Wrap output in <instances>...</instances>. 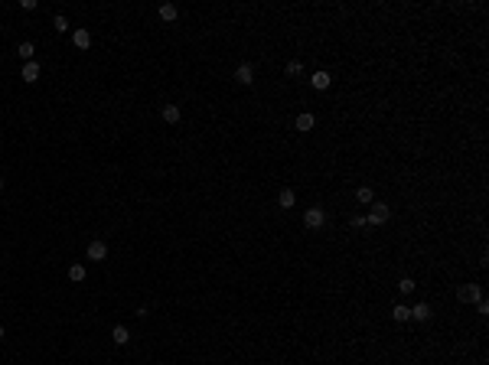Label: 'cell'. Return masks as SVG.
<instances>
[{
  "label": "cell",
  "instance_id": "484cf974",
  "mask_svg": "<svg viewBox=\"0 0 489 365\" xmlns=\"http://www.w3.org/2000/svg\"><path fill=\"white\" fill-rule=\"evenodd\" d=\"M0 33H4V26H0Z\"/></svg>",
  "mask_w": 489,
  "mask_h": 365
},
{
  "label": "cell",
  "instance_id": "7402d4cb",
  "mask_svg": "<svg viewBox=\"0 0 489 365\" xmlns=\"http://www.w3.org/2000/svg\"><path fill=\"white\" fill-rule=\"evenodd\" d=\"M20 10H26V13L36 10V0H20Z\"/></svg>",
  "mask_w": 489,
  "mask_h": 365
},
{
  "label": "cell",
  "instance_id": "2e32d148",
  "mask_svg": "<svg viewBox=\"0 0 489 365\" xmlns=\"http://www.w3.org/2000/svg\"><path fill=\"white\" fill-rule=\"evenodd\" d=\"M355 199H359L362 206H372V202H375V192H372V186H359V189H355Z\"/></svg>",
  "mask_w": 489,
  "mask_h": 365
},
{
  "label": "cell",
  "instance_id": "44dd1931",
  "mask_svg": "<svg viewBox=\"0 0 489 365\" xmlns=\"http://www.w3.org/2000/svg\"><path fill=\"white\" fill-rule=\"evenodd\" d=\"M300 72H304V66H300L297 59H290L287 62V75H300Z\"/></svg>",
  "mask_w": 489,
  "mask_h": 365
},
{
  "label": "cell",
  "instance_id": "6da1fadb",
  "mask_svg": "<svg viewBox=\"0 0 489 365\" xmlns=\"http://www.w3.org/2000/svg\"><path fill=\"white\" fill-rule=\"evenodd\" d=\"M457 300L460 304H479V300H483V287H479V284H460Z\"/></svg>",
  "mask_w": 489,
  "mask_h": 365
},
{
  "label": "cell",
  "instance_id": "277c9868",
  "mask_svg": "<svg viewBox=\"0 0 489 365\" xmlns=\"http://www.w3.org/2000/svg\"><path fill=\"white\" fill-rule=\"evenodd\" d=\"M104 257H108V245H104L101 238L88 242V261H104Z\"/></svg>",
  "mask_w": 489,
  "mask_h": 365
},
{
  "label": "cell",
  "instance_id": "d6986e66",
  "mask_svg": "<svg viewBox=\"0 0 489 365\" xmlns=\"http://www.w3.org/2000/svg\"><path fill=\"white\" fill-rule=\"evenodd\" d=\"M52 30H56V33H66V30H69V20H66V16H56V20H52Z\"/></svg>",
  "mask_w": 489,
  "mask_h": 365
},
{
  "label": "cell",
  "instance_id": "ba28073f",
  "mask_svg": "<svg viewBox=\"0 0 489 365\" xmlns=\"http://www.w3.org/2000/svg\"><path fill=\"white\" fill-rule=\"evenodd\" d=\"M72 42H75V49H88L92 46V33H88L85 26H78V30L72 33Z\"/></svg>",
  "mask_w": 489,
  "mask_h": 365
},
{
  "label": "cell",
  "instance_id": "4fadbf2b",
  "mask_svg": "<svg viewBox=\"0 0 489 365\" xmlns=\"http://www.w3.org/2000/svg\"><path fill=\"white\" fill-rule=\"evenodd\" d=\"M111 342H114V346H127V342H131L127 326H114V329H111Z\"/></svg>",
  "mask_w": 489,
  "mask_h": 365
},
{
  "label": "cell",
  "instance_id": "603a6c76",
  "mask_svg": "<svg viewBox=\"0 0 489 365\" xmlns=\"http://www.w3.org/2000/svg\"><path fill=\"white\" fill-rule=\"evenodd\" d=\"M366 225V216H352V228H362Z\"/></svg>",
  "mask_w": 489,
  "mask_h": 365
},
{
  "label": "cell",
  "instance_id": "ffe728a7",
  "mask_svg": "<svg viewBox=\"0 0 489 365\" xmlns=\"http://www.w3.org/2000/svg\"><path fill=\"white\" fill-rule=\"evenodd\" d=\"M398 290H401V293H414V281H411V277H401V284H398Z\"/></svg>",
  "mask_w": 489,
  "mask_h": 365
},
{
  "label": "cell",
  "instance_id": "8fae6325",
  "mask_svg": "<svg viewBox=\"0 0 489 365\" xmlns=\"http://www.w3.org/2000/svg\"><path fill=\"white\" fill-rule=\"evenodd\" d=\"M411 319H417V323H428V319H431V304H414V307H411Z\"/></svg>",
  "mask_w": 489,
  "mask_h": 365
},
{
  "label": "cell",
  "instance_id": "5bb4252c",
  "mask_svg": "<svg viewBox=\"0 0 489 365\" xmlns=\"http://www.w3.org/2000/svg\"><path fill=\"white\" fill-rule=\"evenodd\" d=\"M160 20H166V23H173L176 16H180V10H176V4H160Z\"/></svg>",
  "mask_w": 489,
  "mask_h": 365
},
{
  "label": "cell",
  "instance_id": "5b68a950",
  "mask_svg": "<svg viewBox=\"0 0 489 365\" xmlns=\"http://www.w3.org/2000/svg\"><path fill=\"white\" fill-rule=\"evenodd\" d=\"M235 82L238 85H251L254 82V66H251V62H242V66L235 69Z\"/></svg>",
  "mask_w": 489,
  "mask_h": 365
},
{
  "label": "cell",
  "instance_id": "30bf717a",
  "mask_svg": "<svg viewBox=\"0 0 489 365\" xmlns=\"http://www.w3.org/2000/svg\"><path fill=\"white\" fill-rule=\"evenodd\" d=\"M293 202H297V192L284 186V189L278 192V206H281V209H293Z\"/></svg>",
  "mask_w": 489,
  "mask_h": 365
},
{
  "label": "cell",
  "instance_id": "d4e9b609",
  "mask_svg": "<svg viewBox=\"0 0 489 365\" xmlns=\"http://www.w3.org/2000/svg\"><path fill=\"white\" fill-rule=\"evenodd\" d=\"M0 189H4V180H0Z\"/></svg>",
  "mask_w": 489,
  "mask_h": 365
},
{
  "label": "cell",
  "instance_id": "9c48e42d",
  "mask_svg": "<svg viewBox=\"0 0 489 365\" xmlns=\"http://www.w3.org/2000/svg\"><path fill=\"white\" fill-rule=\"evenodd\" d=\"M330 72H323V69H320V72H313V78H310V85L316 88V92H326V88H330Z\"/></svg>",
  "mask_w": 489,
  "mask_h": 365
},
{
  "label": "cell",
  "instance_id": "ac0fdd59",
  "mask_svg": "<svg viewBox=\"0 0 489 365\" xmlns=\"http://www.w3.org/2000/svg\"><path fill=\"white\" fill-rule=\"evenodd\" d=\"M88 277V271H85V264H72L69 268V281H75V284H82Z\"/></svg>",
  "mask_w": 489,
  "mask_h": 365
},
{
  "label": "cell",
  "instance_id": "e0dca14e",
  "mask_svg": "<svg viewBox=\"0 0 489 365\" xmlns=\"http://www.w3.org/2000/svg\"><path fill=\"white\" fill-rule=\"evenodd\" d=\"M391 316H395L398 323H408V319H411V307H405V304H395V307H391Z\"/></svg>",
  "mask_w": 489,
  "mask_h": 365
},
{
  "label": "cell",
  "instance_id": "52a82bcc",
  "mask_svg": "<svg viewBox=\"0 0 489 365\" xmlns=\"http://www.w3.org/2000/svg\"><path fill=\"white\" fill-rule=\"evenodd\" d=\"M160 118H163L166 124H180V118H183L180 104H163V111H160Z\"/></svg>",
  "mask_w": 489,
  "mask_h": 365
},
{
  "label": "cell",
  "instance_id": "3957f363",
  "mask_svg": "<svg viewBox=\"0 0 489 365\" xmlns=\"http://www.w3.org/2000/svg\"><path fill=\"white\" fill-rule=\"evenodd\" d=\"M304 225H307V228H313V231H316V228H323V225H326V212L320 209V206H310V209L304 212Z\"/></svg>",
  "mask_w": 489,
  "mask_h": 365
},
{
  "label": "cell",
  "instance_id": "9a60e30c",
  "mask_svg": "<svg viewBox=\"0 0 489 365\" xmlns=\"http://www.w3.org/2000/svg\"><path fill=\"white\" fill-rule=\"evenodd\" d=\"M16 56H20L23 62H33V56H36V46L26 39V42H20V46H16Z\"/></svg>",
  "mask_w": 489,
  "mask_h": 365
},
{
  "label": "cell",
  "instance_id": "7c38bea8",
  "mask_svg": "<svg viewBox=\"0 0 489 365\" xmlns=\"http://www.w3.org/2000/svg\"><path fill=\"white\" fill-rule=\"evenodd\" d=\"M313 124H316V118L310 111H304V114H297V131L300 134H307V131H313Z\"/></svg>",
  "mask_w": 489,
  "mask_h": 365
},
{
  "label": "cell",
  "instance_id": "7a4b0ae2",
  "mask_svg": "<svg viewBox=\"0 0 489 365\" xmlns=\"http://www.w3.org/2000/svg\"><path fill=\"white\" fill-rule=\"evenodd\" d=\"M388 219H391V209L385 206V202H372V206H369L366 222H372V225H385Z\"/></svg>",
  "mask_w": 489,
  "mask_h": 365
},
{
  "label": "cell",
  "instance_id": "8992f818",
  "mask_svg": "<svg viewBox=\"0 0 489 365\" xmlns=\"http://www.w3.org/2000/svg\"><path fill=\"white\" fill-rule=\"evenodd\" d=\"M39 72H42V69H39V62L33 59V62H23V69H20V78H23V82H36V78H39Z\"/></svg>",
  "mask_w": 489,
  "mask_h": 365
},
{
  "label": "cell",
  "instance_id": "cb8c5ba5",
  "mask_svg": "<svg viewBox=\"0 0 489 365\" xmlns=\"http://www.w3.org/2000/svg\"><path fill=\"white\" fill-rule=\"evenodd\" d=\"M0 339H4V326H0Z\"/></svg>",
  "mask_w": 489,
  "mask_h": 365
}]
</instances>
